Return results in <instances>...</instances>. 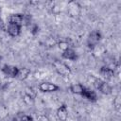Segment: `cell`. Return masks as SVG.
I'll return each instance as SVG.
<instances>
[{
	"label": "cell",
	"instance_id": "1",
	"mask_svg": "<svg viewBox=\"0 0 121 121\" xmlns=\"http://www.w3.org/2000/svg\"><path fill=\"white\" fill-rule=\"evenodd\" d=\"M53 65H54V68L57 71V73L60 74V76H62V77H68L72 73L70 67L67 64H65L64 62L60 61V60H55L54 62H53Z\"/></svg>",
	"mask_w": 121,
	"mask_h": 121
},
{
	"label": "cell",
	"instance_id": "2",
	"mask_svg": "<svg viewBox=\"0 0 121 121\" xmlns=\"http://www.w3.org/2000/svg\"><path fill=\"white\" fill-rule=\"evenodd\" d=\"M94 86L96 90H98L100 93L104 94V95H110L112 94V87L110 86L109 83H107L106 81L100 79V78H95L94 80Z\"/></svg>",
	"mask_w": 121,
	"mask_h": 121
},
{
	"label": "cell",
	"instance_id": "3",
	"mask_svg": "<svg viewBox=\"0 0 121 121\" xmlns=\"http://www.w3.org/2000/svg\"><path fill=\"white\" fill-rule=\"evenodd\" d=\"M101 38H102V35H101L100 31H98V30H93L89 34L88 39H87V45H88V47L91 48V49H93L94 47H95L98 44V43L101 40Z\"/></svg>",
	"mask_w": 121,
	"mask_h": 121
},
{
	"label": "cell",
	"instance_id": "4",
	"mask_svg": "<svg viewBox=\"0 0 121 121\" xmlns=\"http://www.w3.org/2000/svg\"><path fill=\"white\" fill-rule=\"evenodd\" d=\"M60 87L51 82H41L39 84V90L43 93H52L59 91Z\"/></svg>",
	"mask_w": 121,
	"mask_h": 121
},
{
	"label": "cell",
	"instance_id": "5",
	"mask_svg": "<svg viewBox=\"0 0 121 121\" xmlns=\"http://www.w3.org/2000/svg\"><path fill=\"white\" fill-rule=\"evenodd\" d=\"M21 28H22V26L20 25L13 24V23H8L6 31L10 37H17L21 33Z\"/></svg>",
	"mask_w": 121,
	"mask_h": 121
},
{
	"label": "cell",
	"instance_id": "6",
	"mask_svg": "<svg viewBox=\"0 0 121 121\" xmlns=\"http://www.w3.org/2000/svg\"><path fill=\"white\" fill-rule=\"evenodd\" d=\"M18 70L19 68L17 66H13V65H4L3 68H2V72L8 76V77H10V78H16L17 74H18Z\"/></svg>",
	"mask_w": 121,
	"mask_h": 121
},
{
	"label": "cell",
	"instance_id": "7",
	"mask_svg": "<svg viewBox=\"0 0 121 121\" xmlns=\"http://www.w3.org/2000/svg\"><path fill=\"white\" fill-rule=\"evenodd\" d=\"M57 116L60 121H66L68 118V109L66 104H61L57 110Z\"/></svg>",
	"mask_w": 121,
	"mask_h": 121
},
{
	"label": "cell",
	"instance_id": "8",
	"mask_svg": "<svg viewBox=\"0 0 121 121\" xmlns=\"http://www.w3.org/2000/svg\"><path fill=\"white\" fill-rule=\"evenodd\" d=\"M81 95L83 97H85L86 99H88L89 101H91V102H95L97 100V95H96V93L95 91L91 90V89L86 88V87H85L83 93L81 94Z\"/></svg>",
	"mask_w": 121,
	"mask_h": 121
},
{
	"label": "cell",
	"instance_id": "9",
	"mask_svg": "<svg viewBox=\"0 0 121 121\" xmlns=\"http://www.w3.org/2000/svg\"><path fill=\"white\" fill-rule=\"evenodd\" d=\"M100 75L103 77V78H107V79H110V78H113L114 77V70L112 69V68H111V67H109V66H106V65H104V66H102L101 68H100Z\"/></svg>",
	"mask_w": 121,
	"mask_h": 121
},
{
	"label": "cell",
	"instance_id": "10",
	"mask_svg": "<svg viewBox=\"0 0 121 121\" xmlns=\"http://www.w3.org/2000/svg\"><path fill=\"white\" fill-rule=\"evenodd\" d=\"M24 16H25V14H22V13L11 14L9 17V23H13V24H17V25L22 26L23 22H24Z\"/></svg>",
	"mask_w": 121,
	"mask_h": 121
},
{
	"label": "cell",
	"instance_id": "11",
	"mask_svg": "<svg viewBox=\"0 0 121 121\" xmlns=\"http://www.w3.org/2000/svg\"><path fill=\"white\" fill-rule=\"evenodd\" d=\"M62 58L66 59V60H76L78 59V55L76 53V51L72 48H68L64 51H62V54H61Z\"/></svg>",
	"mask_w": 121,
	"mask_h": 121
},
{
	"label": "cell",
	"instance_id": "12",
	"mask_svg": "<svg viewBox=\"0 0 121 121\" xmlns=\"http://www.w3.org/2000/svg\"><path fill=\"white\" fill-rule=\"evenodd\" d=\"M30 73H31V71H30V69L27 68V67L19 68L18 74H17L16 78H17L18 79H20V80H25V79H26V78H28V76L30 75Z\"/></svg>",
	"mask_w": 121,
	"mask_h": 121
},
{
	"label": "cell",
	"instance_id": "13",
	"mask_svg": "<svg viewBox=\"0 0 121 121\" xmlns=\"http://www.w3.org/2000/svg\"><path fill=\"white\" fill-rule=\"evenodd\" d=\"M84 89H85V87H84L82 84H80V83L71 84L70 87H69V90H70L71 93L77 94V95H81V94L83 93Z\"/></svg>",
	"mask_w": 121,
	"mask_h": 121
},
{
	"label": "cell",
	"instance_id": "14",
	"mask_svg": "<svg viewBox=\"0 0 121 121\" xmlns=\"http://www.w3.org/2000/svg\"><path fill=\"white\" fill-rule=\"evenodd\" d=\"M23 100H24V102H25L26 105H31V104L34 103V98H33L32 96H30L29 95L26 94V93H25V95H24V96H23Z\"/></svg>",
	"mask_w": 121,
	"mask_h": 121
},
{
	"label": "cell",
	"instance_id": "15",
	"mask_svg": "<svg viewBox=\"0 0 121 121\" xmlns=\"http://www.w3.org/2000/svg\"><path fill=\"white\" fill-rule=\"evenodd\" d=\"M58 46H59V48H60V50L64 51V50H66V49L69 48V43H68L67 42H65V41H60V42L58 43Z\"/></svg>",
	"mask_w": 121,
	"mask_h": 121
},
{
	"label": "cell",
	"instance_id": "16",
	"mask_svg": "<svg viewBox=\"0 0 121 121\" xmlns=\"http://www.w3.org/2000/svg\"><path fill=\"white\" fill-rule=\"evenodd\" d=\"M23 24H24V25H26V26H29V25L31 24V16H30V15H28V14H25Z\"/></svg>",
	"mask_w": 121,
	"mask_h": 121
},
{
	"label": "cell",
	"instance_id": "17",
	"mask_svg": "<svg viewBox=\"0 0 121 121\" xmlns=\"http://www.w3.org/2000/svg\"><path fill=\"white\" fill-rule=\"evenodd\" d=\"M26 94H27V95H29L30 96H32L33 98H35V96H36V92L33 90V88H31V87H27L26 89Z\"/></svg>",
	"mask_w": 121,
	"mask_h": 121
},
{
	"label": "cell",
	"instance_id": "18",
	"mask_svg": "<svg viewBox=\"0 0 121 121\" xmlns=\"http://www.w3.org/2000/svg\"><path fill=\"white\" fill-rule=\"evenodd\" d=\"M21 121H34L33 120V118H32V116H30V115H26V114H24L22 117H21Z\"/></svg>",
	"mask_w": 121,
	"mask_h": 121
},
{
	"label": "cell",
	"instance_id": "19",
	"mask_svg": "<svg viewBox=\"0 0 121 121\" xmlns=\"http://www.w3.org/2000/svg\"><path fill=\"white\" fill-rule=\"evenodd\" d=\"M37 117H38L39 121H49V118L46 115H44V114H40Z\"/></svg>",
	"mask_w": 121,
	"mask_h": 121
},
{
	"label": "cell",
	"instance_id": "20",
	"mask_svg": "<svg viewBox=\"0 0 121 121\" xmlns=\"http://www.w3.org/2000/svg\"><path fill=\"white\" fill-rule=\"evenodd\" d=\"M31 29H32V30H31L32 34H36V33H38V31H39V26H38L37 25H33Z\"/></svg>",
	"mask_w": 121,
	"mask_h": 121
},
{
	"label": "cell",
	"instance_id": "21",
	"mask_svg": "<svg viewBox=\"0 0 121 121\" xmlns=\"http://www.w3.org/2000/svg\"><path fill=\"white\" fill-rule=\"evenodd\" d=\"M0 28H1V29H3V30H6L5 24H4V22H3L2 18H1V16H0Z\"/></svg>",
	"mask_w": 121,
	"mask_h": 121
},
{
	"label": "cell",
	"instance_id": "22",
	"mask_svg": "<svg viewBox=\"0 0 121 121\" xmlns=\"http://www.w3.org/2000/svg\"><path fill=\"white\" fill-rule=\"evenodd\" d=\"M1 60H2V57L0 56V63H1Z\"/></svg>",
	"mask_w": 121,
	"mask_h": 121
}]
</instances>
